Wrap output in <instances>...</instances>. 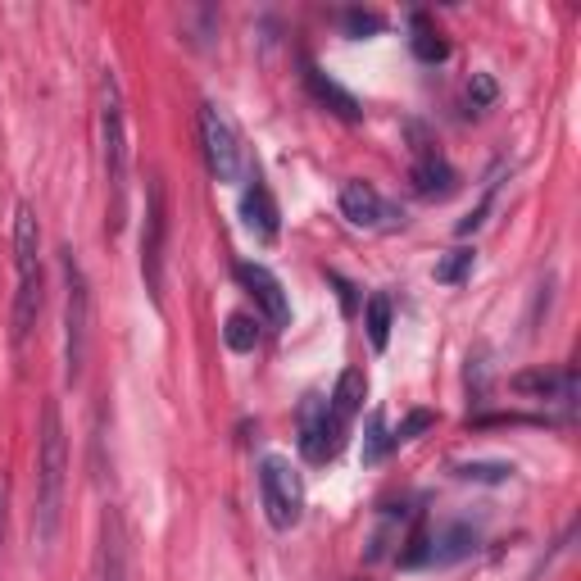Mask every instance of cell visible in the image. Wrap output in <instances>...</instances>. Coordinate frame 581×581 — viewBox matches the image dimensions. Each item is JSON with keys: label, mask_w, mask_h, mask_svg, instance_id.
Instances as JSON below:
<instances>
[{"label": "cell", "mask_w": 581, "mask_h": 581, "mask_svg": "<svg viewBox=\"0 0 581 581\" xmlns=\"http://www.w3.org/2000/svg\"><path fill=\"white\" fill-rule=\"evenodd\" d=\"M100 155H105V182H109V237H119L128 223V168H132V146H128V105H123L119 73H100Z\"/></svg>", "instance_id": "6da1fadb"}, {"label": "cell", "mask_w": 581, "mask_h": 581, "mask_svg": "<svg viewBox=\"0 0 581 581\" xmlns=\"http://www.w3.org/2000/svg\"><path fill=\"white\" fill-rule=\"evenodd\" d=\"M64 482H69V441H64L60 404L46 400L41 409V445H37V541L50 545L60 536Z\"/></svg>", "instance_id": "7a4b0ae2"}, {"label": "cell", "mask_w": 581, "mask_h": 581, "mask_svg": "<svg viewBox=\"0 0 581 581\" xmlns=\"http://www.w3.org/2000/svg\"><path fill=\"white\" fill-rule=\"evenodd\" d=\"M14 268H19V291H14V345H23L41 314V223L37 209H14Z\"/></svg>", "instance_id": "3957f363"}, {"label": "cell", "mask_w": 581, "mask_h": 581, "mask_svg": "<svg viewBox=\"0 0 581 581\" xmlns=\"http://www.w3.org/2000/svg\"><path fill=\"white\" fill-rule=\"evenodd\" d=\"M60 268H64V377L78 382L82 368H87V350H91V282L82 273L73 246L60 250Z\"/></svg>", "instance_id": "277c9868"}, {"label": "cell", "mask_w": 581, "mask_h": 581, "mask_svg": "<svg viewBox=\"0 0 581 581\" xmlns=\"http://www.w3.org/2000/svg\"><path fill=\"white\" fill-rule=\"evenodd\" d=\"M259 500H264V513L277 532L300 527V518H305V482H300V473L291 468V459L268 454V459L259 463Z\"/></svg>", "instance_id": "5b68a950"}, {"label": "cell", "mask_w": 581, "mask_h": 581, "mask_svg": "<svg viewBox=\"0 0 581 581\" xmlns=\"http://www.w3.org/2000/svg\"><path fill=\"white\" fill-rule=\"evenodd\" d=\"M164 250H168V187L159 173L146 182V227H141V277L146 291L164 309Z\"/></svg>", "instance_id": "8992f818"}, {"label": "cell", "mask_w": 581, "mask_h": 581, "mask_svg": "<svg viewBox=\"0 0 581 581\" xmlns=\"http://www.w3.org/2000/svg\"><path fill=\"white\" fill-rule=\"evenodd\" d=\"M200 141H205V164L214 173V182H237L241 168H246L241 137H237V123L227 119L214 100L200 105Z\"/></svg>", "instance_id": "52a82bcc"}, {"label": "cell", "mask_w": 581, "mask_h": 581, "mask_svg": "<svg viewBox=\"0 0 581 581\" xmlns=\"http://www.w3.org/2000/svg\"><path fill=\"white\" fill-rule=\"evenodd\" d=\"M341 445H345V423L332 418L327 400L309 395L305 409H300V454H305V463L323 468V463H332L341 454Z\"/></svg>", "instance_id": "ba28073f"}, {"label": "cell", "mask_w": 581, "mask_h": 581, "mask_svg": "<svg viewBox=\"0 0 581 581\" xmlns=\"http://www.w3.org/2000/svg\"><path fill=\"white\" fill-rule=\"evenodd\" d=\"M409 137L418 141V164H414V173H409V182H414V191L418 196H427V200H445V196H454V187H459V173H454L450 164L441 159V150L432 146V141L423 137V128L418 123H409Z\"/></svg>", "instance_id": "9c48e42d"}, {"label": "cell", "mask_w": 581, "mask_h": 581, "mask_svg": "<svg viewBox=\"0 0 581 581\" xmlns=\"http://www.w3.org/2000/svg\"><path fill=\"white\" fill-rule=\"evenodd\" d=\"M237 282L246 286V296L259 305V314L268 318V327H286V323H291V300H286L282 282H277L264 264L241 259V264H237Z\"/></svg>", "instance_id": "30bf717a"}, {"label": "cell", "mask_w": 581, "mask_h": 581, "mask_svg": "<svg viewBox=\"0 0 581 581\" xmlns=\"http://www.w3.org/2000/svg\"><path fill=\"white\" fill-rule=\"evenodd\" d=\"M513 391L518 395H536V400H559L563 409H577V373L572 368H563V373H554V368H532V373H518L513 377Z\"/></svg>", "instance_id": "8fae6325"}, {"label": "cell", "mask_w": 581, "mask_h": 581, "mask_svg": "<svg viewBox=\"0 0 581 581\" xmlns=\"http://www.w3.org/2000/svg\"><path fill=\"white\" fill-rule=\"evenodd\" d=\"M241 218H246V227L259 241H277V232H282V209H277L273 191L259 178H255V187H246V196H241Z\"/></svg>", "instance_id": "7c38bea8"}, {"label": "cell", "mask_w": 581, "mask_h": 581, "mask_svg": "<svg viewBox=\"0 0 581 581\" xmlns=\"http://www.w3.org/2000/svg\"><path fill=\"white\" fill-rule=\"evenodd\" d=\"M305 87H309V96L318 100V105H327L336 114V119H345V123H359L364 119V109H359V100L350 96V91L341 87V82H332L323 69H314V64H305Z\"/></svg>", "instance_id": "4fadbf2b"}, {"label": "cell", "mask_w": 581, "mask_h": 581, "mask_svg": "<svg viewBox=\"0 0 581 581\" xmlns=\"http://www.w3.org/2000/svg\"><path fill=\"white\" fill-rule=\"evenodd\" d=\"M341 214L355 227H382V218H395V209H386L382 196H377L368 182H345L341 187Z\"/></svg>", "instance_id": "5bb4252c"}, {"label": "cell", "mask_w": 581, "mask_h": 581, "mask_svg": "<svg viewBox=\"0 0 581 581\" xmlns=\"http://www.w3.org/2000/svg\"><path fill=\"white\" fill-rule=\"evenodd\" d=\"M364 395H368L364 368H345V373L336 377V386H332V400H327V409H332L336 423H345V427L355 423L359 409H364Z\"/></svg>", "instance_id": "9a60e30c"}, {"label": "cell", "mask_w": 581, "mask_h": 581, "mask_svg": "<svg viewBox=\"0 0 581 581\" xmlns=\"http://www.w3.org/2000/svg\"><path fill=\"white\" fill-rule=\"evenodd\" d=\"M477 550V532L468 522H450L441 536H432V559L436 563H459Z\"/></svg>", "instance_id": "2e32d148"}, {"label": "cell", "mask_w": 581, "mask_h": 581, "mask_svg": "<svg viewBox=\"0 0 581 581\" xmlns=\"http://www.w3.org/2000/svg\"><path fill=\"white\" fill-rule=\"evenodd\" d=\"M364 327H368V341H373V350H386V341H391V327H395V305L386 291H373L364 305Z\"/></svg>", "instance_id": "e0dca14e"}, {"label": "cell", "mask_w": 581, "mask_h": 581, "mask_svg": "<svg viewBox=\"0 0 581 581\" xmlns=\"http://www.w3.org/2000/svg\"><path fill=\"white\" fill-rule=\"evenodd\" d=\"M409 23H414V55H418V60H423V64H445V60H450V41L432 28L427 14H414Z\"/></svg>", "instance_id": "ac0fdd59"}, {"label": "cell", "mask_w": 581, "mask_h": 581, "mask_svg": "<svg viewBox=\"0 0 581 581\" xmlns=\"http://www.w3.org/2000/svg\"><path fill=\"white\" fill-rule=\"evenodd\" d=\"M454 477L459 482H482V486H500L513 477V463L504 459H473V463H454Z\"/></svg>", "instance_id": "d6986e66"}, {"label": "cell", "mask_w": 581, "mask_h": 581, "mask_svg": "<svg viewBox=\"0 0 581 581\" xmlns=\"http://www.w3.org/2000/svg\"><path fill=\"white\" fill-rule=\"evenodd\" d=\"M473 264H477V250L459 246V250H450V255H441V259H436L432 277H436V282H441V286H459L463 277L473 273Z\"/></svg>", "instance_id": "ffe728a7"}, {"label": "cell", "mask_w": 581, "mask_h": 581, "mask_svg": "<svg viewBox=\"0 0 581 581\" xmlns=\"http://www.w3.org/2000/svg\"><path fill=\"white\" fill-rule=\"evenodd\" d=\"M223 341H227V350H237V355H250V350L259 345V318L232 314V318H227V327H223Z\"/></svg>", "instance_id": "44dd1931"}, {"label": "cell", "mask_w": 581, "mask_h": 581, "mask_svg": "<svg viewBox=\"0 0 581 581\" xmlns=\"http://www.w3.org/2000/svg\"><path fill=\"white\" fill-rule=\"evenodd\" d=\"M423 563H432V532H427V518H418L414 532L404 536L400 568H423Z\"/></svg>", "instance_id": "7402d4cb"}, {"label": "cell", "mask_w": 581, "mask_h": 581, "mask_svg": "<svg viewBox=\"0 0 581 581\" xmlns=\"http://www.w3.org/2000/svg\"><path fill=\"white\" fill-rule=\"evenodd\" d=\"M341 28H345V37H377V32L386 28V19L382 14H373V10H345L341 14Z\"/></svg>", "instance_id": "603a6c76"}, {"label": "cell", "mask_w": 581, "mask_h": 581, "mask_svg": "<svg viewBox=\"0 0 581 581\" xmlns=\"http://www.w3.org/2000/svg\"><path fill=\"white\" fill-rule=\"evenodd\" d=\"M391 445L395 441H391V432H386V418L373 414V418H368V436H364V463H382Z\"/></svg>", "instance_id": "cb8c5ba5"}, {"label": "cell", "mask_w": 581, "mask_h": 581, "mask_svg": "<svg viewBox=\"0 0 581 581\" xmlns=\"http://www.w3.org/2000/svg\"><path fill=\"white\" fill-rule=\"evenodd\" d=\"M432 427H436V414H432V409H409V414L400 418V427L391 432V441H395V445H400V441H418V436L432 432Z\"/></svg>", "instance_id": "d4e9b609"}, {"label": "cell", "mask_w": 581, "mask_h": 581, "mask_svg": "<svg viewBox=\"0 0 581 581\" xmlns=\"http://www.w3.org/2000/svg\"><path fill=\"white\" fill-rule=\"evenodd\" d=\"M495 96H500V87H495L491 73H473V78H468V100H473V109H491Z\"/></svg>", "instance_id": "484cf974"}, {"label": "cell", "mask_w": 581, "mask_h": 581, "mask_svg": "<svg viewBox=\"0 0 581 581\" xmlns=\"http://www.w3.org/2000/svg\"><path fill=\"white\" fill-rule=\"evenodd\" d=\"M327 277H332V286H336V291H341V305H345V314H355V309H359V300H355V286L345 282V277H336V273H327Z\"/></svg>", "instance_id": "4316f807"}, {"label": "cell", "mask_w": 581, "mask_h": 581, "mask_svg": "<svg viewBox=\"0 0 581 581\" xmlns=\"http://www.w3.org/2000/svg\"><path fill=\"white\" fill-rule=\"evenodd\" d=\"M0 532H5V482H0Z\"/></svg>", "instance_id": "83f0119b"}]
</instances>
